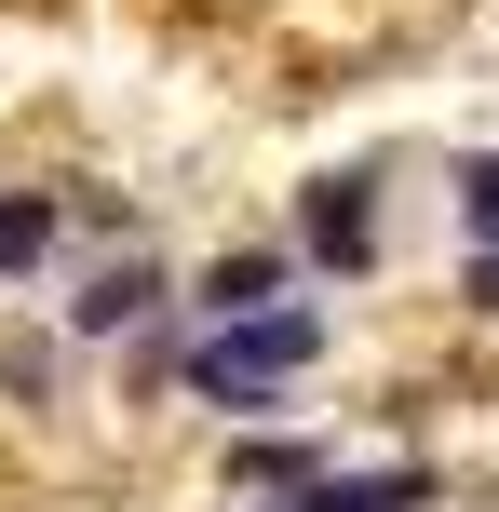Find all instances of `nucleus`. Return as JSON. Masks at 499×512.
<instances>
[{
    "label": "nucleus",
    "instance_id": "nucleus-4",
    "mask_svg": "<svg viewBox=\"0 0 499 512\" xmlns=\"http://www.w3.org/2000/svg\"><path fill=\"white\" fill-rule=\"evenodd\" d=\"M284 270H297L284 243H230L203 283H189V297H203V324H230V310H270V297H284Z\"/></svg>",
    "mask_w": 499,
    "mask_h": 512
},
{
    "label": "nucleus",
    "instance_id": "nucleus-6",
    "mask_svg": "<svg viewBox=\"0 0 499 512\" xmlns=\"http://www.w3.org/2000/svg\"><path fill=\"white\" fill-rule=\"evenodd\" d=\"M54 230H68V216H54V189H0V283H27V270H41Z\"/></svg>",
    "mask_w": 499,
    "mask_h": 512
},
{
    "label": "nucleus",
    "instance_id": "nucleus-7",
    "mask_svg": "<svg viewBox=\"0 0 499 512\" xmlns=\"http://www.w3.org/2000/svg\"><path fill=\"white\" fill-rule=\"evenodd\" d=\"M459 230L499 243V162H459Z\"/></svg>",
    "mask_w": 499,
    "mask_h": 512
},
{
    "label": "nucleus",
    "instance_id": "nucleus-5",
    "mask_svg": "<svg viewBox=\"0 0 499 512\" xmlns=\"http://www.w3.org/2000/svg\"><path fill=\"white\" fill-rule=\"evenodd\" d=\"M311 472H324L311 432H243V445H230V486H243V499H297Z\"/></svg>",
    "mask_w": 499,
    "mask_h": 512
},
{
    "label": "nucleus",
    "instance_id": "nucleus-8",
    "mask_svg": "<svg viewBox=\"0 0 499 512\" xmlns=\"http://www.w3.org/2000/svg\"><path fill=\"white\" fill-rule=\"evenodd\" d=\"M473 310H499V243H473Z\"/></svg>",
    "mask_w": 499,
    "mask_h": 512
},
{
    "label": "nucleus",
    "instance_id": "nucleus-2",
    "mask_svg": "<svg viewBox=\"0 0 499 512\" xmlns=\"http://www.w3.org/2000/svg\"><path fill=\"white\" fill-rule=\"evenodd\" d=\"M297 256L378 270V176H311V189H297Z\"/></svg>",
    "mask_w": 499,
    "mask_h": 512
},
{
    "label": "nucleus",
    "instance_id": "nucleus-1",
    "mask_svg": "<svg viewBox=\"0 0 499 512\" xmlns=\"http://www.w3.org/2000/svg\"><path fill=\"white\" fill-rule=\"evenodd\" d=\"M311 364H324V310H311V297H270V310H230V324H203L189 378H203L230 418H270L297 378H311Z\"/></svg>",
    "mask_w": 499,
    "mask_h": 512
},
{
    "label": "nucleus",
    "instance_id": "nucleus-3",
    "mask_svg": "<svg viewBox=\"0 0 499 512\" xmlns=\"http://www.w3.org/2000/svg\"><path fill=\"white\" fill-rule=\"evenodd\" d=\"M149 310H162V270L122 243V256H108V270L68 297V337H122V324H149Z\"/></svg>",
    "mask_w": 499,
    "mask_h": 512
}]
</instances>
